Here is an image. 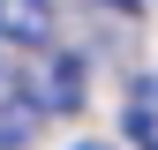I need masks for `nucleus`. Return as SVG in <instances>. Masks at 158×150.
Masks as SVG:
<instances>
[{"label":"nucleus","mask_w":158,"mask_h":150,"mask_svg":"<svg viewBox=\"0 0 158 150\" xmlns=\"http://www.w3.org/2000/svg\"><path fill=\"white\" fill-rule=\"evenodd\" d=\"M45 120V112H38V98L23 83H8V75H0V150H15V143H30V128Z\"/></svg>","instance_id":"obj_3"},{"label":"nucleus","mask_w":158,"mask_h":150,"mask_svg":"<svg viewBox=\"0 0 158 150\" xmlns=\"http://www.w3.org/2000/svg\"><path fill=\"white\" fill-rule=\"evenodd\" d=\"M106 8H135V0H106Z\"/></svg>","instance_id":"obj_6"},{"label":"nucleus","mask_w":158,"mask_h":150,"mask_svg":"<svg viewBox=\"0 0 158 150\" xmlns=\"http://www.w3.org/2000/svg\"><path fill=\"white\" fill-rule=\"evenodd\" d=\"M121 120H128V143L135 150H158V75H143V83L128 90V112H121Z\"/></svg>","instance_id":"obj_4"},{"label":"nucleus","mask_w":158,"mask_h":150,"mask_svg":"<svg viewBox=\"0 0 158 150\" xmlns=\"http://www.w3.org/2000/svg\"><path fill=\"white\" fill-rule=\"evenodd\" d=\"M0 38L8 45H53V0H0Z\"/></svg>","instance_id":"obj_2"},{"label":"nucleus","mask_w":158,"mask_h":150,"mask_svg":"<svg viewBox=\"0 0 158 150\" xmlns=\"http://www.w3.org/2000/svg\"><path fill=\"white\" fill-rule=\"evenodd\" d=\"M75 150H113V143H75Z\"/></svg>","instance_id":"obj_5"},{"label":"nucleus","mask_w":158,"mask_h":150,"mask_svg":"<svg viewBox=\"0 0 158 150\" xmlns=\"http://www.w3.org/2000/svg\"><path fill=\"white\" fill-rule=\"evenodd\" d=\"M23 90L38 98V112H75V105H83V60H75V53H53V45H38V53H30V75H23Z\"/></svg>","instance_id":"obj_1"}]
</instances>
